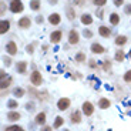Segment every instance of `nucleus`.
<instances>
[{
    "instance_id": "nucleus-10",
    "label": "nucleus",
    "mask_w": 131,
    "mask_h": 131,
    "mask_svg": "<svg viewBox=\"0 0 131 131\" xmlns=\"http://www.w3.org/2000/svg\"><path fill=\"white\" fill-rule=\"evenodd\" d=\"M10 29V23L7 20H0V34H4L7 33Z\"/></svg>"
},
{
    "instance_id": "nucleus-4",
    "label": "nucleus",
    "mask_w": 131,
    "mask_h": 131,
    "mask_svg": "<svg viewBox=\"0 0 131 131\" xmlns=\"http://www.w3.org/2000/svg\"><path fill=\"white\" fill-rule=\"evenodd\" d=\"M98 33H100V36L101 37L108 39V37L111 36V29H108L107 26H100L98 27Z\"/></svg>"
},
{
    "instance_id": "nucleus-42",
    "label": "nucleus",
    "mask_w": 131,
    "mask_h": 131,
    "mask_svg": "<svg viewBox=\"0 0 131 131\" xmlns=\"http://www.w3.org/2000/svg\"><path fill=\"white\" fill-rule=\"evenodd\" d=\"M49 2H50V3H56L57 0H49Z\"/></svg>"
},
{
    "instance_id": "nucleus-37",
    "label": "nucleus",
    "mask_w": 131,
    "mask_h": 131,
    "mask_svg": "<svg viewBox=\"0 0 131 131\" xmlns=\"http://www.w3.org/2000/svg\"><path fill=\"white\" fill-rule=\"evenodd\" d=\"M97 16H98V19H103V10H98V12H97Z\"/></svg>"
},
{
    "instance_id": "nucleus-9",
    "label": "nucleus",
    "mask_w": 131,
    "mask_h": 131,
    "mask_svg": "<svg viewBox=\"0 0 131 131\" xmlns=\"http://www.w3.org/2000/svg\"><path fill=\"white\" fill-rule=\"evenodd\" d=\"M31 83L33 84H36V85H40L41 84V75H40V73L39 71H33V74H31Z\"/></svg>"
},
{
    "instance_id": "nucleus-32",
    "label": "nucleus",
    "mask_w": 131,
    "mask_h": 131,
    "mask_svg": "<svg viewBox=\"0 0 131 131\" xmlns=\"http://www.w3.org/2000/svg\"><path fill=\"white\" fill-rule=\"evenodd\" d=\"M113 2H114V6H117V7L124 4V0H113Z\"/></svg>"
},
{
    "instance_id": "nucleus-7",
    "label": "nucleus",
    "mask_w": 131,
    "mask_h": 131,
    "mask_svg": "<svg viewBox=\"0 0 131 131\" xmlns=\"http://www.w3.org/2000/svg\"><path fill=\"white\" fill-rule=\"evenodd\" d=\"M6 51L9 53L10 56H14V54L17 53V46H16V43H14V41L7 43V44H6Z\"/></svg>"
},
{
    "instance_id": "nucleus-40",
    "label": "nucleus",
    "mask_w": 131,
    "mask_h": 131,
    "mask_svg": "<svg viewBox=\"0 0 131 131\" xmlns=\"http://www.w3.org/2000/svg\"><path fill=\"white\" fill-rule=\"evenodd\" d=\"M31 50H33V46H29V47H27V51H29V53H33Z\"/></svg>"
},
{
    "instance_id": "nucleus-6",
    "label": "nucleus",
    "mask_w": 131,
    "mask_h": 131,
    "mask_svg": "<svg viewBox=\"0 0 131 131\" xmlns=\"http://www.w3.org/2000/svg\"><path fill=\"white\" fill-rule=\"evenodd\" d=\"M83 113H84L85 115H91L93 113H94V107H93L91 103L85 101L84 104H83Z\"/></svg>"
},
{
    "instance_id": "nucleus-5",
    "label": "nucleus",
    "mask_w": 131,
    "mask_h": 131,
    "mask_svg": "<svg viewBox=\"0 0 131 131\" xmlns=\"http://www.w3.org/2000/svg\"><path fill=\"white\" fill-rule=\"evenodd\" d=\"M57 107H59V110H67V108L70 107V100L69 98H60L59 101H57Z\"/></svg>"
},
{
    "instance_id": "nucleus-27",
    "label": "nucleus",
    "mask_w": 131,
    "mask_h": 131,
    "mask_svg": "<svg viewBox=\"0 0 131 131\" xmlns=\"http://www.w3.org/2000/svg\"><path fill=\"white\" fill-rule=\"evenodd\" d=\"M75 60L79 63H81V61H85V56H84V53H79L77 56H75Z\"/></svg>"
},
{
    "instance_id": "nucleus-31",
    "label": "nucleus",
    "mask_w": 131,
    "mask_h": 131,
    "mask_svg": "<svg viewBox=\"0 0 131 131\" xmlns=\"http://www.w3.org/2000/svg\"><path fill=\"white\" fill-rule=\"evenodd\" d=\"M124 81L131 83V71H127V73H125V75H124Z\"/></svg>"
},
{
    "instance_id": "nucleus-19",
    "label": "nucleus",
    "mask_w": 131,
    "mask_h": 131,
    "mask_svg": "<svg viewBox=\"0 0 131 131\" xmlns=\"http://www.w3.org/2000/svg\"><path fill=\"white\" fill-rule=\"evenodd\" d=\"M7 118H9L10 121H17V120L20 118V114H19V113L12 111V113H9V114H7Z\"/></svg>"
},
{
    "instance_id": "nucleus-21",
    "label": "nucleus",
    "mask_w": 131,
    "mask_h": 131,
    "mask_svg": "<svg viewBox=\"0 0 131 131\" xmlns=\"http://www.w3.org/2000/svg\"><path fill=\"white\" fill-rule=\"evenodd\" d=\"M17 71L19 73H26V63L24 61H20V63H17Z\"/></svg>"
},
{
    "instance_id": "nucleus-26",
    "label": "nucleus",
    "mask_w": 131,
    "mask_h": 131,
    "mask_svg": "<svg viewBox=\"0 0 131 131\" xmlns=\"http://www.w3.org/2000/svg\"><path fill=\"white\" fill-rule=\"evenodd\" d=\"M83 36L87 37V39H91V37H93V31H91V30H89V29H84V30H83Z\"/></svg>"
},
{
    "instance_id": "nucleus-15",
    "label": "nucleus",
    "mask_w": 131,
    "mask_h": 131,
    "mask_svg": "<svg viewBox=\"0 0 131 131\" xmlns=\"http://www.w3.org/2000/svg\"><path fill=\"white\" fill-rule=\"evenodd\" d=\"M108 19H110V23H111L113 26H117V24L120 23V16H118L117 13H111Z\"/></svg>"
},
{
    "instance_id": "nucleus-28",
    "label": "nucleus",
    "mask_w": 131,
    "mask_h": 131,
    "mask_svg": "<svg viewBox=\"0 0 131 131\" xmlns=\"http://www.w3.org/2000/svg\"><path fill=\"white\" fill-rule=\"evenodd\" d=\"M105 3H107V0H94V4L97 7H103L105 6Z\"/></svg>"
},
{
    "instance_id": "nucleus-23",
    "label": "nucleus",
    "mask_w": 131,
    "mask_h": 131,
    "mask_svg": "<svg viewBox=\"0 0 131 131\" xmlns=\"http://www.w3.org/2000/svg\"><path fill=\"white\" fill-rule=\"evenodd\" d=\"M115 60H117V61H123V60H124V51L120 50V51L115 53Z\"/></svg>"
},
{
    "instance_id": "nucleus-22",
    "label": "nucleus",
    "mask_w": 131,
    "mask_h": 131,
    "mask_svg": "<svg viewBox=\"0 0 131 131\" xmlns=\"http://www.w3.org/2000/svg\"><path fill=\"white\" fill-rule=\"evenodd\" d=\"M30 7H31V10H39L40 9V0H31L30 2Z\"/></svg>"
},
{
    "instance_id": "nucleus-44",
    "label": "nucleus",
    "mask_w": 131,
    "mask_h": 131,
    "mask_svg": "<svg viewBox=\"0 0 131 131\" xmlns=\"http://www.w3.org/2000/svg\"><path fill=\"white\" fill-rule=\"evenodd\" d=\"M63 131H69V130H63Z\"/></svg>"
},
{
    "instance_id": "nucleus-14",
    "label": "nucleus",
    "mask_w": 131,
    "mask_h": 131,
    "mask_svg": "<svg viewBox=\"0 0 131 131\" xmlns=\"http://www.w3.org/2000/svg\"><path fill=\"white\" fill-rule=\"evenodd\" d=\"M50 40H51L53 43H59L60 40H61V31H60V30L53 31V33H51V36H50Z\"/></svg>"
},
{
    "instance_id": "nucleus-43",
    "label": "nucleus",
    "mask_w": 131,
    "mask_h": 131,
    "mask_svg": "<svg viewBox=\"0 0 131 131\" xmlns=\"http://www.w3.org/2000/svg\"><path fill=\"white\" fill-rule=\"evenodd\" d=\"M128 57H130V59H131V50H130V51H128Z\"/></svg>"
},
{
    "instance_id": "nucleus-25",
    "label": "nucleus",
    "mask_w": 131,
    "mask_h": 131,
    "mask_svg": "<svg viewBox=\"0 0 131 131\" xmlns=\"http://www.w3.org/2000/svg\"><path fill=\"white\" fill-rule=\"evenodd\" d=\"M63 121H64V120H63L61 117H56V121H54V128H60V127H61V124H63Z\"/></svg>"
},
{
    "instance_id": "nucleus-17",
    "label": "nucleus",
    "mask_w": 131,
    "mask_h": 131,
    "mask_svg": "<svg viewBox=\"0 0 131 131\" xmlns=\"http://www.w3.org/2000/svg\"><path fill=\"white\" fill-rule=\"evenodd\" d=\"M125 43H127V37L125 36H117L115 37V44H117V46H124Z\"/></svg>"
},
{
    "instance_id": "nucleus-13",
    "label": "nucleus",
    "mask_w": 131,
    "mask_h": 131,
    "mask_svg": "<svg viewBox=\"0 0 131 131\" xmlns=\"http://www.w3.org/2000/svg\"><path fill=\"white\" fill-rule=\"evenodd\" d=\"M81 23L84 24V26H90V24L93 23V17H91V14H89V13H84L81 16Z\"/></svg>"
},
{
    "instance_id": "nucleus-34",
    "label": "nucleus",
    "mask_w": 131,
    "mask_h": 131,
    "mask_svg": "<svg viewBox=\"0 0 131 131\" xmlns=\"http://www.w3.org/2000/svg\"><path fill=\"white\" fill-rule=\"evenodd\" d=\"M124 12H125V14H131V4H127L124 7Z\"/></svg>"
},
{
    "instance_id": "nucleus-12",
    "label": "nucleus",
    "mask_w": 131,
    "mask_h": 131,
    "mask_svg": "<svg viewBox=\"0 0 131 131\" xmlns=\"http://www.w3.org/2000/svg\"><path fill=\"white\" fill-rule=\"evenodd\" d=\"M30 24H31V21H30L29 17H21V19L19 20V26L21 27V29H29Z\"/></svg>"
},
{
    "instance_id": "nucleus-20",
    "label": "nucleus",
    "mask_w": 131,
    "mask_h": 131,
    "mask_svg": "<svg viewBox=\"0 0 131 131\" xmlns=\"http://www.w3.org/2000/svg\"><path fill=\"white\" fill-rule=\"evenodd\" d=\"M44 121H46V114H44V113L37 114V117H36V123H37V124H44Z\"/></svg>"
},
{
    "instance_id": "nucleus-36",
    "label": "nucleus",
    "mask_w": 131,
    "mask_h": 131,
    "mask_svg": "<svg viewBox=\"0 0 131 131\" xmlns=\"http://www.w3.org/2000/svg\"><path fill=\"white\" fill-rule=\"evenodd\" d=\"M33 107H34V105H33L31 103H30V104L27 103V104H26V110H27V111H33V110H34Z\"/></svg>"
},
{
    "instance_id": "nucleus-29",
    "label": "nucleus",
    "mask_w": 131,
    "mask_h": 131,
    "mask_svg": "<svg viewBox=\"0 0 131 131\" xmlns=\"http://www.w3.org/2000/svg\"><path fill=\"white\" fill-rule=\"evenodd\" d=\"M6 131H23V128L17 127V125H12V127H7Z\"/></svg>"
},
{
    "instance_id": "nucleus-38",
    "label": "nucleus",
    "mask_w": 131,
    "mask_h": 131,
    "mask_svg": "<svg viewBox=\"0 0 131 131\" xmlns=\"http://www.w3.org/2000/svg\"><path fill=\"white\" fill-rule=\"evenodd\" d=\"M36 21H37V23H41V21H43V17H41V16H39V17L36 19Z\"/></svg>"
},
{
    "instance_id": "nucleus-30",
    "label": "nucleus",
    "mask_w": 131,
    "mask_h": 131,
    "mask_svg": "<svg viewBox=\"0 0 131 131\" xmlns=\"http://www.w3.org/2000/svg\"><path fill=\"white\" fill-rule=\"evenodd\" d=\"M7 105H9V108H16L17 107V101H14V100H9Z\"/></svg>"
},
{
    "instance_id": "nucleus-33",
    "label": "nucleus",
    "mask_w": 131,
    "mask_h": 131,
    "mask_svg": "<svg viewBox=\"0 0 131 131\" xmlns=\"http://www.w3.org/2000/svg\"><path fill=\"white\" fill-rule=\"evenodd\" d=\"M67 13H69V19L70 20L74 19V12H73V9H67Z\"/></svg>"
},
{
    "instance_id": "nucleus-35",
    "label": "nucleus",
    "mask_w": 131,
    "mask_h": 131,
    "mask_svg": "<svg viewBox=\"0 0 131 131\" xmlns=\"http://www.w3.org/2000/svg\"><path fill=\"white\" fill-rule=\"evenodd\" d=\"M4 10H6V4L0 2V14H3V13H4Z\"/></svg>"
},
{
    "instance_id": "nucleus-8",
    "label": "nucleus",
    "mask_w": 131,
    "mask_h": 131,
    "mask_svg": "<svg viewBox=\"0 0 131 131\" xmlns=\"http://www.w3.org/2000/svg\"><path fill=\"white\" fill-rule=\"evenodd\" d=\"M91 51L94 54H103L105 51V49L101 46V44H98V43H93L91 44Z\"/></svg>"
},
{
    "instance_id": "nucleus-18",
    "label": "nucleus",
    "mask_w": 131,
    "mask_h": 131,
    "mask_svg": "<svg viewBox=\"0 0 131 131\" xmlns=\"http://www.w3.org/2000/svg\"><path fill=\"white\" fill-rule=\"evenodd\" d=\"M71 121H73V124H74V123L77 124V123L81 121V115H80L79 111H74V113L71 114Z\"/></svg>"
},
{
    "instance_id": "nucleus-3",
    "label": "nucleus",
    "mask_w": 131,
    "mask_h": 131,
    "mask_svg": "<svg viewBox=\"0 0 131 131\" xmlns=\"http://www.w3.org/2000/svg\"><path fill=\"white\" fill-rule=\"evenodd\" d=\"M79 40H80L79 33L75 31V30H71V31L69 33V43H70V44H77Z\"/></svg>"
},
{
    "instance_id": "nucleus-11",
    "label": "nucleus",
    "mask_w": 131,
    "mask_h": 131,
    "mask_svg": "<svg viewBox=\"0 0 131 131\" xmlns=\"http://www.w3.org/2000/svg\"><path fill=\"white\" fill-rule=\"evenodd\" d=\"M49 21H50V24H59L60 21H61V17H60V14L59 13H53V14H50V17H49Z\"/></svg>"
},
{
    "instance_id": "nucleus-41",
    "label": "nucleus",
    "mask_w": 131,
    "mask_h": 131,
    "mask_svg": "<svg viewBox=\"0 0 131 131\" xmlns=\"http://www.w3.org/2000/svg\"><path fill=\"white\" fill-rule=\"evenodd\" d=\"M43 131H51V127H46V128H44Z\"/></svg>"
},
{
    "instance_id": "nucleus-16",
    "label": "nucleus",
    "mask_w": 131,
    "mask_h": 131,
    "mask_svg": "<svg viewBox=\"0 0 131 131\" xmlns=\"http://www.w3.org/2000/svg\"><path fill=\"white\" fill-rule=\"evenodd\" d=\"M110 104H111V103L108 101L107 98H101V100L98 101V107H100V108H103V110L108 108V107H110Z\"/></svg>"
},
{
    "instance_id": "nucleus-2",
    "label": "nucleus",
    "mask_w": 131,
    "mask_h": 131,
    "mask_svg": "<svg viewBox=\"0 0 131 131\" xmlns=\"http://www.w3.org/2000/svg\"><path fill=\"white\" fill-rule=\"evenodd\" d=\"M10 83H12V79H10V77H6L4 73H0V89H6V87H9Z\"/></svg>"
},
{
    "instance_id": "nucleus-39",
    "label": "nucleus",
    "mask_w": 131,
    "mask_h": 131,
    "mask_svg": "<svg viewBox=\"0 0 131 131\" xmlns=\"http://www.w3.org/2000/svg\"><path fill=\"white\" fill-rule=\"evenodd\" d=\"M4 64H6V66H10V60L6 59V57H4Z\"/></svg>"
},
{
    "instance_id": "nucleus-24",
    "label": "nucleus",
    "mask_w": 131,
    "mask_h": 131,
    "mask_svg": "<svg viewBox=\"0 0 131 131\" xmlns=\"http://www.w3.org/2000/svg\"><path fill=\"white\" fill-rule=\"evenodd\" d=\"M13 94L16 95V97H23L24 90H23V89H14V90H13Z\"/></svg>"
},
{
    "instance_id": "nucleus-1",
    "label": "nucleus",
    "mask_w": 131,
    "mask_h": 131,
    "mask_svg": "<svg viewBox=\"0 0 131 131\" xmlns=\"http://www.w3.org/2000/svg\"><path fill=\"white\" fill-rule=\"evenodd\" d=\"M23 3H21V0H12V3H10V10L13 12V13H21L23 12Z\"/></svg>"
}]
</instances>
